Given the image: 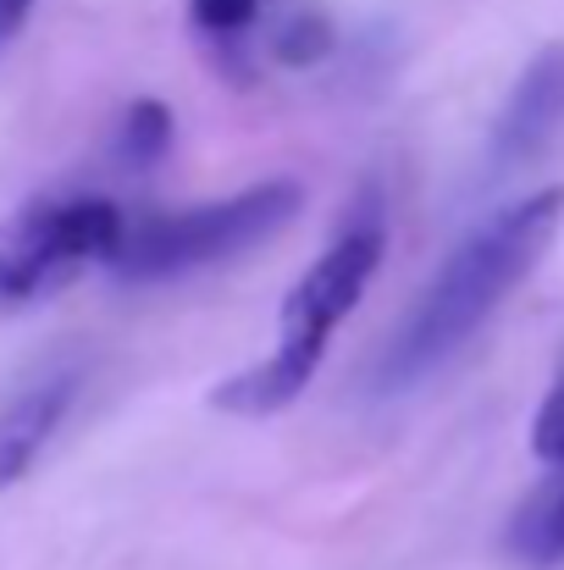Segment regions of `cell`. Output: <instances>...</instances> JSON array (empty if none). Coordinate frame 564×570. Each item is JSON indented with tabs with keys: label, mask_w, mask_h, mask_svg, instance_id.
<instances>
[{
	"label": "cell",
	"mask_w": 564,
	"mask_h": 570,
	"mask_svg": "<svg viewBox=\"0 0 564 570\" xmlns=\"http://www.w3.org/2000/svg\"><path fill=\"white\" fill-rule=\"evenodd\" d=\"M564 227V189L526 194L498 205L487 222H476L448 261L432 272V283L415 294V305L404 311L398 333L387 338L382 361H376V387L382 393H404L409 382L437 372L443 361H454L476 327L537 272V261L548 255V244Z\"/></svg>",
	"instance_id": "cell-1"
},
{
	"label": "cell",
	"mask_w": 564,
	"mask_h": 570,
	"mask_svg": "<svg viewBox=\"0 0 564 570\" xmlns=\"http://www.w3.org/2000/svg\"><path fill=\"white\" fill-rule=\"evenodd\" d=\"M382 249H387V222H382L376 199H366L349 216V227L316 255V266L288 288L283 322H277V350L266 361H255L249 372L216 382L210 404L227 410V415H277V410H288L310 387V377L321 372L338 322L360 305L366 283L382 266Z\"/></svg>",
	"instance_id": "cell-2"
},
{
	"label": "cell",
	"mask_w": 564,
	"mask_h": 570,
	"mask_svg": "<svg viewBox=\"0 0 564 570\" xmlns=\"http://www.w3.org/2000/svg\"><path fill=\"white\" fill-rule=\"evenodd\" d=\"M299 210H305V189L288 178H271V184H255V189L210 199V205L128 216L111 272L128 283H167V277H184L199 266H221V261H238L244 249L277 238Z\"/></svg>",
	"instance_id": "cell-3"
},
{
	"label": "cell",
	"mask_w": 564,
	"mask_h": 570,
	"mask_svg": "<svg viewBox=\"0 0 564 570\" xmlns=\"http://www.w3.org/2000/svg\"><path fill=\"white\" fill-rule=\"evenodd\" d=\"M128 216L111 199H33L0 222V311L33 305L83 266L117 255Z\"/></svg>",
	"instance_id": "cell-4"
},
{
	"label": "cell",
	"mask_w": 564,
	"mask_h": 570,
	"mask_svg": "<svg viewBox=\"0 0 564 570\" xmlns=\"http://www.w3.org/2000/svg\"><path fill=\"white\" fill-rule=\"evenodd\" d=\"M564 128V45H548L532 56V67L515 78L498 122H493V173L537 161Z\"/></svg>",
	"instance_id": "cell-5"
},
{
	"label": "cell",
	"mask_w": 564,
	"mask_h": 570,
	"mask_svg": "<svg viewBox=\"0 0 564 570\" xmlns=\"http://www.w3.org/2000/svg\"><path fill=\"white\" fill-rule=\"evenodd\" d=\"M72 399H78V366H56L0 404V488H11L33 471V460L56 438L61 415L72 410Z\"/></svg>",
	"instance_id": "cell-6"
},
{
	"label": "cell",
	"mask_w": 564,
	"mask_h": 570,
	"mask_svg": "<svg viewBox=\"0 0 564 570\" xmlns=\"http://www.w3.org/2000/svg\"><path fill=\"white\" fill-rule=\"evenodd\" d=\"M509 554L532 570L564 566V465H554V476L515 510L509 521Z\"/></svg>",
	"instance_id": "cell-7"
},
{
	"label": "cell",
	"mask_w": 564,
	"mask_h": 570,
	"mask_svg": "<svg viewBox=\"0 0 564 570\" xmlns=\"http://www.w3.org/2000/svg\"><path fill=\"white\" fill-rule=\"evenodd\" d=\"M172 150V111L161 100H133L117 122V156L128 167H156Z\"/></svg>",
	"instance_id": "cell-8"
},
{
	"label": "cell",
	"mask_w": 564,
	"mask_h": 570,
	"mask_svg": "<svg viewBox=\"0 0 564 570\" xmlns=\"http://www.w3.org/2000/svg\"><path fill=\"white\" fill-rule=\"evenodd\" d=\"M327 50H333V22L321 11H294L277 33V61L288 67H316Z\"/></svg>",
	"instance_id": "cell-9"
},
{
	"label": "cell",
	"mask_w": 564,
	"mask_h": 570,
	"mask_svg": "<svg viewBox=\"0 0 564 570\" xmlns=\"http://www.w3.org/2000/svg\"><path fill=\"white\" fill-rule=\"evenodd\" d=\"M255 11H260V0H188L194 28L210 39H238L255 22Z\"/></svg>",
	"instance_id": "cell-10"
},
{
	"label": "cell",
	"mask_w": 564,
	"mask_h": 570,
	"mask_svg": "<svg viewBox=\"0 0 564 570\" xmlns=\"http://www.w3.org/2000/svg\"><path fill=\"white\" fill-rule=\"evenodd\" d=\"M532 449H537L543 465H564V372H560V382L548 387L537 421H532Z\"/></svg>",
	"instance_id": "cell-11"
},
{
	"label": "cell",
	"mask_w": 564,
	"mask_h": 570,
	"mask_svg": "<svg viewBox=\"0 0 564 570\" xmlns=\"http://www.w3.org/2000/svg\"><path fill=\"white\" fill-rule=\"evenodd\" d=\"M28 11H33V0H0V45H11L22 33Z\"/></svg>",
	"instance_id": "cell-12"
}]
</instances>
